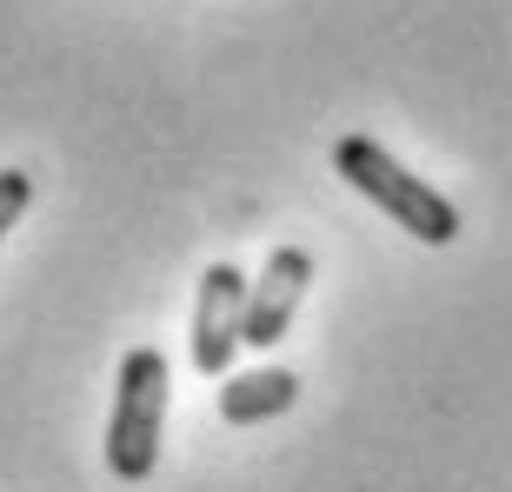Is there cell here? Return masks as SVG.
Listing matches in <instances>:
<instances>
[{
    "instance_id": "4",
    "label": "cell",
    "mask_w": 512,
    "mask_h": 492,
    "mask_svg": "<svg viewBox=\"0 0 512 492\" xmlns=\"http://www.w3.org/2000/svg\"><path fill=\"white\" fill-rule=\"evenodd\" d=\"M306 286H313V253L306 246H273L260 266V280L247 286V346H280L293 313H300Z\"/></svg>"
},
{
    "instance_id": "3",
    "label": "cell",
    "mask_w": 512,
    "mask_h": 492,
    "mask_svg": "<svg viewBox=\"0 0 512 492\" xmlns=\"http://www.w3.org/2000/svg\"><path fill=\"white\" fill-rule=\"evenodd\" d=\"M247 273L233 260H213L200 273V300H193V373L227 379L233 353L247 346Z\"/></svg>"
},
{
    "instance_id": "1",
    "label": "cell",
    "mask_w": 512,
    "mask_h": 492,
    "mask_svg": "<svg viewBox=\"0 0 512 492\" xmlns=\"http://www.w3.org/2000/svg\"><path fill=\"white\" fill-rule=\"evenodd\" d=\"M333 173H340L353 193H366V200H373L393 227H406L413 240H426V246H453L459 240V207L439 187H426L419 173H406L380 140L346 133L340 147H333Z\"/></svg>"
},
{
    "instance_id": "2",
    "label": "cell",
    "mask_w": 512,
    "mask_h": 492,
    "mask_svg": "<svg viewBox=\"0 0 512 492\" xmlns=\"http://www.w3.org/2000/svg\"><path fill=\"white\" fill-rule=\"evenodd\" d=\"M167 399H173V373L153 346H133L120 360V386H114V413H107V473L140 486L160 466V433H167Z\"/></svg>"
},
{
    "instance_id": "6",
    "label": "cell",
    "mask_w": 512,
    "mask_h": 492,
    "mask_svg": "<svg viewBox=\"0 0 512 492\" xmlns=\"http://www.w3.org/2000/svg\"><path fill=\"white\" fill-rule=\"evenodd\" d=\"M27 207H34V173L27 167H0V240L20 227Z\"/></svg>"
},
{
    "instance_id": "5",
    "label": "cell",
    "mask_w": 512,
    "mask_h": 492,
    "mask_svg": "<svg viewBox=\"0 0 512 492\" xmlns=\"http://www.w3.org/2000/svg\"><path fill=\"white\" fill-rule=\"evenodd\" d=\"M293 399H300V373H286V366H253V373H227L220 379V419H227V426L280 419Z\"/></svg>"
}]
</instances>
